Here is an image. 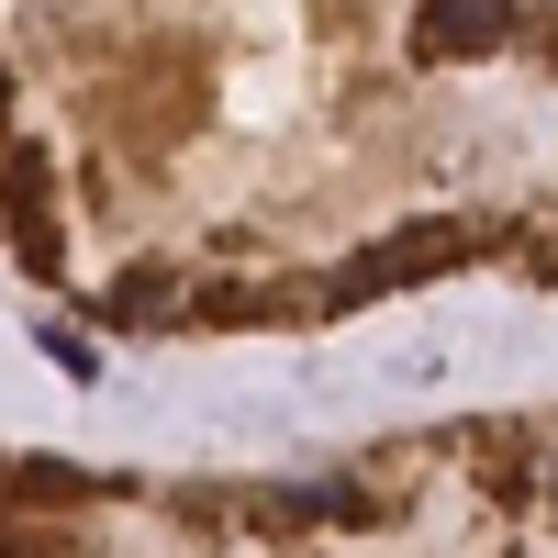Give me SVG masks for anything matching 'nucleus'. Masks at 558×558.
I'll return each mask as SVG.
<instances>
[{"mask_svg": "<svg viewBox=\"0 0 558 558\" xmlns=\"http://www.w3.org/2000/svg\"><path fill=\"white\" fill-rule=\"evenodd\" d=\"M514 23H525V0H425V12H413V45H425L436 68H458V57H502Z\"/></svg>", "mask_w": 558, "mask_h": 558, "instance_id": "nucleus-1", "label": "nucleus"}, {"mask_svg": "<svg viewBox=\"0 0 558 558\" xmlns=\"http://www.w3.org/2000/svg\"><path fill=\"white\" fill-rule=\"evenodd\" d=\"M470 235L458 223H413L402 246H368L357 268H336V302H368V291H391V279H413V268H436V257H458Z\"/></svg>", "mask_w": 558, "mask_h": 558, "instance_id": "nucleus-2", "label": "nucleus"}, {"mask_svg": "<svg viewBox=\"0 0 558 558\" xmlns=\"http://www.w3.org/2000/svg\"><path fill=\"white\" fill-rule=\"evenodd\" d=\"M112 313H123V324H157V313H168V279H157V268H134L123 291H112Z\"/></svg>", "mask_w": 558, "mask_h": 558, "instance_id": "nucleus-3", "label": "nucleus"}, {"mask_svg": "<svg viewBox=\"0 0 558 558\" xmlns=\"http://www.w3.org/2000/svg\"><path fill=\"white\" fill-rule=\"evenodd\" d=\"M547 502H558V458H547Z\"/></svg>", "mask_w": 558, "mask_h": 558, "instance_id": "nucleus-4", "label": "nucleus"}]
</instances>
